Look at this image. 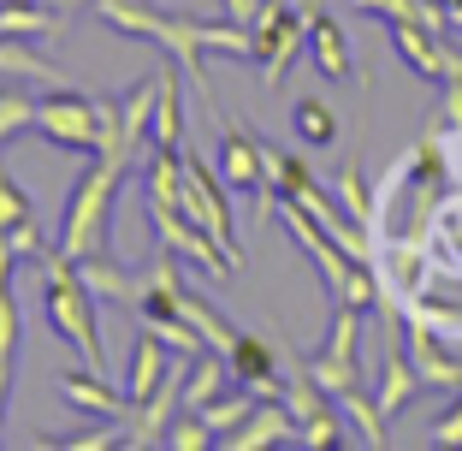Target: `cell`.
Wrapping results in <instances>:
<instances>
[{
	"label": "cell",
	"instance_id": "6da1fadb",
	"mask_svg": "<svg viewBox=\"0 0 462 451\" xmlns=\"http://www.w3.org/2000/svg\"><path fill=\"white\" fill-rule=\"evenodd\" d=\"M136 173V155H96L83 166V178L71 184L66 220H60V256L83 261V256H107L113 249V202H119L125 178Z\"/></svg>",
	"mask_w": 462,
	"mask_h": 451
},
{
	"label": "cell",
	"instance_id": "7a4b0ae2",
	"mask_svg": "<svg viewBox=\"0 0 462 451\" xmlns=\"http://www.w3.org/2000/svg\"><path fill=\"white\" fill-rule=\"evenodd\" d=\"M36 268H42V315H48L54 339H66L89 369L107 374V339L96 333V291H89V279L78 274V261L60 256V249H48Z\"/></svg>",
	"mask_w": 462,
	"mask_h": 451
},
{
	"label": "cell",
	"instance_id": "3957f363",
	"mask_svg": "<svg viewBox=\"0 0 462 451\" xmlns=\"http://www.w3.org/2000/svg\"><path fill=\"white\" fill-rule=\"evenodd\" d=\"M96 13L107 18L119 36H136V42H154V48H166V60H178V71L202 89V101L214 108V89H208V71H202V18H184V13H154L149 0H96ZM219 113V108H214ZM226 119V113H219Z\"/></svg>",
	"mask_w": 462,
	"mask_h": 451
},
{
	"label": "cell",
	"instance_id": "277c9868",
	"mask_svg": "<svg viewBox=\"0 0 462 451\" xmlns=\"http://www.w3.org/2000/svg\"><path fill=\"white\" fill-rule=\"evenodd\" d=\"M279 214H285V226H291V238H297V249L320 268V279H327V291H332V303H356V309H380V274L374 268H362V261H350L338 244H332L327 232H320V220L309 214V208H297L285 196L279 202Z\"/></svg>",
	"mask_w": 462,
	"mask_h": 451
},
{
	"label": "cell",
	"instance_id": "5b68a950",
	"mask_svg": "<svg viewBox=\"0 0 462 451\" xmlns=\"http://www.w3.org/2000/svg\"><path fill=\"white\" fill-rule=\"evenodd\" d=\"M362 315L367 309H356V303H332V333H327V344L302 356V369L327 386L332 398H338L344 386H362Z\"/></svg>",
	"mask_w": 462,
	"mask_h": 451
},
{
	"label": "cell",
	"instance_id": "8992f818",
	"mask_svg": "<svg viewBox=\"0 0 462 451\" xmlns=\"http://www.w3.org/2000/svg\"><path fill=\"white\" fill-rule=\"evenodd\" d=\"M309 18L314 13H297L285 0H273L267 18L255 24V66H261V83H267V89H279L285 71L297 66V54H309Z\"/></svg>",
	"mask_w": 462,
	"mask_h": 451
},
{
	"label": "cell",
	"instance_id": "52a82bcc",
	"mask_svg": "<svg viewBox=\"0 0 462 451\" xmlns=\"http://www.w3.org/2000/svg\"><path fill=\"white\" fill-rule=\"evenodd\" d=\"M36 131H42V143H48V149L96 155V149H101V113H96V96L66 89V96L36 101Z\"/></svg>",
	"mask_w": 462,
	"mask_h": 451
},
{
	"label": "cell",
	"instance_id": "ba28073f",
	"mask_svg": "<svg viewBox=\"0 0 462 451\" xmlns=\"http://www.w3.org/2000/svg\"><path fill=\"white\" fill-rule=\"evenodd\" d=\"M226 191H231V184L214 173V166H202V161H190V155H184V214H190L231 261H244V244H237V226H231Z\"/></svg>",
	"mask_w": 462,
	"mask_h": 451
},
{
	"label": "cell",
	"instance_id": "9c48e42d",
	"mask_svg": "<svg viewBox=\"0 0 462 451\" xmlns=\"http://www.w3.org/2000/svg\"><path fill=\"white\" fill-rule=\"evenodd\" d=\"M184 369H190V356H178V369H166V381L131 410V446H166V428L184 404Z\"/></svg>",
	"mask_w": 462,
	"mask_h": 451
},
{
	"label": "cell",
	"instance_id": "30bf717a",
	"mask_svg": "<svg viewBox=\"0 0 462 451\" xmlns=\"http://www.w3.org/2000/svg\"><path fill=\"white\" fill-rule=\"evenodd\" d=\"M54 392H60V404H71V410H83V416H101V422H113V416H131V398H125V386H107V374L101 369H66L54 381Z\"/></svg>",
	"mask_w": 462,
	"mask_h": 451
},
{
	"label": "cell",
	"instance_id": "8fae6325",
	"mask_svg": "<svg viewBox=\"0 0 462 451\" xmlns=\"http://www.w3.org/2000/svg\"><path fill=\"white\" fill-rule=\"evenodd\" d=\"M219 178L231 191H261L267 184V149H261L255 131L219 119Z\"/></svg>",
	"mask_w": 462,
	"mask_h": 451
},
{
	"label": "cell",
	"instance_id": "7c38bea8",
	"mask_svg": "<svg viewBox=\"0 0 462 451\" xmlns=\"http://www.w3.org/2000/svg\"><path fill=\"white\" fill-rule=\"evenodd\" d=\"M403 356L415 362L421 386H439V392H462V356H450L445 344H439V333H433V327H421V321H403Z\"/></svg>",
	"mask_w": 462,
	"mask_h": 451
},
{
	"label": "cell",
	"instance_id": "4fadbf2b",
	"mask_svg": "<svg viewBox=\"0 0 462 451\" xmlns=\"http://www.w3.org/2000/svg\"><path fill=\"white\" fill-rule=\"evenodd\" d=\"M226 362H231V381L249 386L255 398H285V374H279V362H273V344L267 339L237 333V339H231V351H226Z\"/></svg>",
	"mask_w": 462,
	"mask_h": 451
},
{
	"label": "cell",
	"instance_id": "5bb4252c",
	"mask_svg": "<svg viewBox=\"0 0 462 451\" xmlns=\"http://www.w3.org/2000/svg\"><path fill=\"white\" fill-rule=\"evenodd\" d=\"M297 434H302V422L285 410V398H261L255 410H249V422H244V428H231V434H226V446H231V451L297 446Z\"/></svg>",
	"mask_w": 462,
	"mask_h": 451
},
{
	"label": "cell",
	"instance_id": "9a60e30c",
	"mask_svg": "<svg viewBox=\"0 0 462 451\" xmlns=\"http://www.w3.org/2000/svg\"><path fill=\"white\" fill-rule=\"evenodd\" d=\"M309 60L320 66V78H332V83H350V78H356L350 36H344L338 18H327V13H314V18H309Z\"/></svg>",
	"mask_w": 462,
	"mask_h": 451
},
{
	"label": "cell",
	"instance_id": "2e32d148",
	"mask_svg": "<svg viewBox=\"0 0 462 451\" xmlns=\"http://www.w3.org/2000/svg\"><path fill=\"white\" fill-rule=\"evenodd\" d=\"M0 78H18V83H48V89H78L66 71L54 66L48 54L30 48V36H0Z\"/></svg>",
	"mask_w": 462,
	"mask_h": 451
},
{
	"label": "cell",
	"instance_id": "e0dca14e",
	"mask_svg": "<svg viewBox=\"0 0 462 451\" xmlns=\"http://www.w3.org/2000/svg\"><path fill=\"white\" fill-rule=\"evenodd\" d=\"M166 344H161V333L154 327H136V351H131V374H125V398H131V410L136 404H143V398L154 392V386L166 381V369H172V362H166Z\"/></svg>",
	"mask_w": 462,
	"mask_h": 451
},
{
	"label": "cell",
	"instance_id": "ac0fdd59",
	"mask_svg": "<svg viewBox=\"0 0 462 451\" xmlns=\"http://www.w3.org/2000/svg\"><path fill=\"white\" fill-rule=\"evenodd\" d=\"M291 131H297L302 149H332V143L344 137V119H338V108H332L327 96H297V108H291Z\"/></svg>",
	"mask_w": 462,
	"mask_h": 451
},
{
	"label": "cell",
	"instance_id": "d6986e66",
	"mask_svg": "<svg viewBox=\"0 0 462 451\" xmlns=\"http://www.w3.org/2000/svg\"><path fill=\"white\" fill-rule=\"evenodd\" d=\"M184 143V101H178V60L161 66V101H154V149Z\"/></svg>",
	"mask_w": 462,
	"mask_h": 451
},
{
	"label": "cell",
	"instance_id": "ffe728a7",
	"mask_svg": "<svg viewBox=\"0 0 462 451\" xmlns=\"http://www.w3.org/2000/svg\"><path fill=\"white\" fill-rule=\"evenodd\" d=\"M178 315H184V321H190V327L202 333L208 344H214V351H231V339L244 333V327H231V321H226V315H219V309H214V303H208V297H196L190 286L178 291Z\"/></svg>",
	"mask_w": 462,
	"mask_h": 451
},
{
	"label": "cell",
	"instance_id": "44dd1931",
	"mask_svg": "<svg viewBox=\"0 0 462 451\" xmlns=\"http://www.w3.org/2000/svg\"><path fill=\"white\" fill-rule=\"evenodd\" d=\"M332 404L344 410V422L356 428V439H362V446H374V451L385 446V416H380V404H374V398H367L362 386H344V392L332 398Z\"/></svg>",
	"mask_w": 462,
	"mask_h": 451
},
{
	"label": "cell",
	"instance_id": "7402d4cb",
	"mask_svg": "<svg viewBox=\"0 0 462 451\" xmlns=\"http://www.w3.org/2000/svg\"><path fill=\"white\" fill-rule=\"evenodd\" d=\"M18 297L0 291V416H6V398H13V381H18Z\"/></svg>",
	"mask_w": 462,
	"mask_h": 451
},
{
	"label": "cell",
	"instance_id": "603a6c76",
	"mask_svg": "<svg viewBox=\"0 0 462 451\" xmlns=\"http://www.w3.org/2000/svg\"><path fill=\"white\" fill-rule=\"evenodd\" d=\"M24 131H36V96L18 78H6L0 83V149L13 137H24Z\"/></svg>",
	"mask_w": 462,
	"mask_h": 451
},
{
	"label": "cell",
	"instance_id": "cb8c5ba5",
	"mask_svg": "<svg viewBox=\"0 0 462 451\" xmlns=\"http://www.w3.org/2000/svg\"><path fill=\"white\" fill-rule=\"evenodd\" d=\"M255 404H261V398L249 392V386H237V392H219L214 404H202L196 416H202L214 434H231V428H244V422H249V410H255Z\"/></svg>",
	"mask_w": 462,
	"mask_h": 451
},
{
	"label": "cell",
	"instance_id": "d4e9b609",
	"mask_svg": "<svg viewBox=\"0 0 462 451\" xmlns=\"http://www.w3.org/2000/svg\"><path fill=\"white\" fill-rule=\"evenodd\" d=\"M154 101H161V71H154V78H143L131 89V96H125V137L136 143V149H143V143H149V119H154Z\"/></svg>",
	"mask_w": 462,
	"mask_h": 451
},
{
	"label": "cell",
	"instance_id": "484cf974",
	"mask_svg": "<svg viewBox=\"0 0 462 451\" xmlns=\"http://www.w3.org/2000/svg\"><path fill=\"white\" fill-rule=\"evenodd\" d=\"M332 191H338V202H344V214L356 220V226H374V191H367V173L362 166H344L338 178H332Z\"/></svg>",
	"mask_w": 462,
	"mask_h": 451
},
{
	"label": "cell",
	"instance_id": "4316f807",
	"mask_svg": "<svg viewBox=\"0 0 462 451\" xmlns=\"http://www.w3.org/2000/svg\"><path fill=\"white\" fill-rule=\"evenodd\" d=\"M344 410L338 404H327V410L320 416H309V422H302V434H297V446H309V451H332V446H344Z\"/></svg>",
	"mask_w": 462,
	"mask_h": 451
},
{
	"label": "cell",
	"instance_id": "83f0119b",
	"mask_svg": "<svg viewBox=\"0 0 462 451\" xmlns=\"http://www.w3.org/2000/svg\"><path fill=\"white\" fill-rule=\"evenodd\" d=\"M24 220H36V202H30V191L13 178V166L0 161V226L13 232V226H24Z\"/></svg>",
	"mask_w": 462,
	"mask_h": 451
},
{
	"label": "cell",
	"instance_id": "f1b7e54d",
	"mask_svg": "<svg viewBox=\"0 0 462 451\" xmlns=\"http://www.w3.org/2000/svg\"><path fill=\"white\" fill-rule=\"evenodd\" d=\"M166 446H172V451H208V446H214V428H208L202 422V416H184V422H172V428H166Z\"/></svg>",
	"mask_w": 462,
	"mask_h": 451
},
{
	"label": "cell",
	"instance_id": "f546056e",
	"mask_svg": "<svg viewBox=\"0 0 462 451\" xmlns=\"http://www.w3.org/2000/svg\"><path fill=\"white\" fill-rule=\"evenodd\" d=\"M427 446H462V392H457V404L427 428Z\"/></svg>",
	"mask_w": 462,
	"mask_h": 451
},
{
	"label": "cell",
	"instance_id": "4dcf8cb0",
	"mask_svg": "<svg viewBox=\"0 0 462 451\" xmlns=\"http://www.w3.org/2000/svg\"><path fill=\"white\" fill-rule=\"evenodd\" d=\"M18 244H13V232H6V226H0V291H13V274H18Z\"/></svg>",
	"mask_w": 462,
	"mask_h": 451
},
{
	"label": "cell",
	"instance_id": "1f68e13d",
	"mask_svg": "<svg viewBox=\"0 0 462 451\" xmlns=\"http://www.w3.org/2000/svg\"><path fill=\"white\" fill-rule=\"evenodd\" d=\"M36 6H54V13H71V6H83V0H36Z\"/></svg>",
	"mask_w": 462,
	"mask_h": 451
},
{
	"label": "cell",
	"instance_id": "d6a6232c",
	"mask_svg": "<svg viewBox=\"0 0 462 451\" xmlns=\"http://www.w3.org/2000/svg\"><path fill=\"white\" fill-rule=\"evenodd\" d=\"M285 6H297V13H320V0H285Z\"/></svg>",
	"mask_w": 462,
	"mask_h": 451
},
{
	"label": "cell",
	"instance_id": "836d02e7",
	"mask_svg": "<svg viewBox=\"0 0 462 451\" xmlns=\"http://www.w3.org/2000/svg\"><path fill=\"white\" fill-rule=\"evenodd\" d=\"M445 13H450V30H462V0H457V6H445Z\"/></svg>",
	"mask_w": 462,
	"mask_h": 451
},
{
	"label": "cell",
	"instance_id": "e575fe53",
	"mask_svg": "<svg viewBox=\"0 0 462 451\" xmlns=\"http://www.w3.org/2000/svg\"><path fill=\"white\" fill-rule=\"evenodd\" d=\"M445 6H457V0H445Z\"/></svg>",
	"mask_w": 462,
	"mask_h": 451
}]
</instances>
